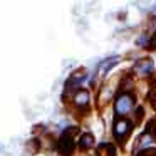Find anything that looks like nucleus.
Wrapping results in <instances>:
<instances>
[{"instance_id":"nucleus-3","label":"nucleus","mask_w":156,"mask_h":156,"mask_svg":"<svg viewBox=\"0 0 156 156\" xmlns=\"http://www.w3.org/2000/svg\"><path fill=\"white\" fill-rule=\"evenodd\" d=\"M59 149H61V153H64V154H69V153L72 151V138H71V134L66 133V134L62 136L61 143H59Z\"/></svg>"},{"instance_id":"nucleus-7","label":"nucleus","mask_w":156,"mask_h":156,"mask_svg":"<svg viewBox=\"0 0 156 156\" xmlns=\"http://www.w3.org/2000/svg\"><path fill=\"white\" fill-rule=\"evenodd\" d=\"M92 143H94V138H92L91 134H84L81 138V146L82 148H89V146H92Z\"/></svg>"},{"instance_id":"nucleus-4","label":"nucleus","mask_w":156,"mask_h":156,"mask_svg":"<svg viewBox=\"0 0 156 156\" xmlns=\"http://www.w3.org/2000/svg\"><path fill=\"white\" fill-rule=\"evenodd\" d=\"M136 71L141 72V74H148L153 71V62L151 61H141L136 64Z\"/></svg>"},{"instance_id":"nucleus-10","label":"nucleus","mask_w":156,"mask_h":156,"mask_svg":"<svg viewBox=\"0 0 156 156\" xmlns=\"http://www.w3.org/2000/svg\"><path fill=\"white\" fill-rule=\"evenodd\" d=\"M151 131H153V134H154V136H156V129H151Z\"/></svg>"},{"instance_id":"nucleus-9","label":"nucleus","mask_w":156,"mask_h":156,"mask_svg":"<svg viewBox=\"0 0 156 156\" xmlns=\"http://www.w3.org/2000/svg\"><path fill=\"white\" fill-rule=\"evenodd\" d=\"M149 47H151V49H156V32H154V35L151 37V41H149Z\"/></svg>"},{"instance_id":"nucleus-2","label":"nucleus","mask_w":156,"mask_h":156,"mask_svg":"<svg viewBox=\"0 0 156 156\" xmlns=\"http://www.w3.org/2000/svg\"><path fill=\"white\" fill-rule=\"evenodd\" d=\"M129 128H131V124H129L126 119H121V121H118L116 122V126H114V134H116V138H124L126 134L129 133Z\"/></svg>"},{"instance_id":"nucleus-8","label":"nucleus","mask_w":156,"mask_h":156,"mask_svg":"<svg viewBox=\"0 0 156 156\" xmlns=\"http://www.w3.org/2000/svg\"><path fill=\"white\" fill-rule=\"evenodd\" d=\"M151 136L149 134H146V136H143V139H141V148H146V146H149L151 144Z\"/></svg>"},{"instance_id":"nucleus-11","label":"nucleus","mask_w":156,"mask_h":156,"mask_svg":"<svg viewBox=\"0 0 156 156\" xmlns=\"http://www.w3.org/2000/svg\"><path fill=\"white\" fill-rule=\"evenodd\" d=\"M0 151H2V146H0Z\"/></svg>"},{"instance_id":"nucleus-1","label":"nucleus","mask_w":156,"mask_h":156,"mask_svg":"<svg viewBox=\"0 0 156 156\" xmlns=\"http://www.w3.org/2000/svg\"><path fill=\"white\" fill-rule=\"evenodd\" d=\"M131 106H133L131 96L124 94V96H121V98H118V101H116V111H118L119 114H126V112L131 109Z\"/></svg>"},{"instance_id":"nucleus-6","label":"nucleus","mask_w":156,"mask_h":156,"mask_svg":"<svg viewBox=\"0 0 156 156\" xmlns=\"http://www.w3.org/2000/svg\"><path fill=\"white\" fill-rule=\"evenodd\" d=\"M87 101H89V94L86 91H81V92H77L76 94V102H77L79 106H84V104H87Z\"/></svg>"},{"instance_id":"nucleus-5","label":"nucleus","mask_w":156,"mask_h":156,"mask_svg":"<svg viewBox=\"0 0 156 156\" xmlns=\"http://www.w3.org/2000/svg\"><path fill=\"white\" fill-rule=\"evenodd\" d=\"M118 61H119L118 57H111V59H108V61H104V62L101 64V71L106 74V72H108L109 69H111V67H114V66L118 64Z\"/></svg>"}]
</instances>
